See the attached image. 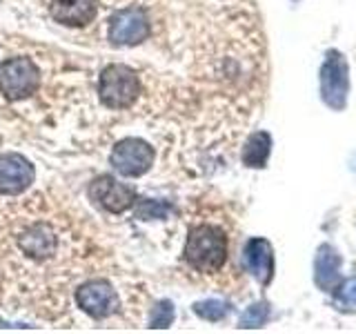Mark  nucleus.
<instances>
[{
  "instance_id": "nucleus-1",
  "label": "nucleus",
  "mask_w": 356,
  "mask_h": 334,
  "mask_svg": "<svg viewBox=\"0 0 356 334\" xmlns=\"http://www.w3.org/2000/svg\"><path fill=\"white\" fill-rule=\"evenodd\" d=\"M185 261L196 272H218L227 261V237L216 225H196L185 243Z\"/></svg>"
},
{
  "instance_id": "nucleus-2",
  "label": "nucleus",
  "mask_w": 356,
  "mask_h": 334,
  "mask_svg": "<svg viewBox=\"0 0 356 334\" xmlns=\"http://www.w3.org/2000/svg\"><path fill=\"white\" fill-rule=\"evenodd\" d=\"M98 96L109 109H129L140 96V78L127 65H109L100 72Z\"/></svg>"
},
{
  "instance_id": "nucleus-3",
  "label": "nucleus",
  "mask_w": 356,
  "mask_h": 334,
  "mask_svg": "<svg viewBox=\"0 0 356 334\" xmlns=\"http://www.w3.org/2000/svg\"><path fill=\"white\" fill-rule=\"evenodd\" d=\"M40 89L38 65L25 56H16L0 65V94L7 100H25Z\"/></svg>"
},
{
  "instance_id": "nucleus-4",
  "label": "nucleus",
  "mask_w": 356,
  "mask_h": 334,
  "mask_svg": "<svg viewBox=\"0 0 356 334\" xmlns=\"http://www.w3.org/2000/svg\"><path fill=\"white\" fill-rule=\"evenodd\" d=\"M350 94V67L345 56L337 49L327 51L321 67V96L327 107L341 111Z\"/></svg>"
},
{
  "instance_id": "nucleus-5",
  "label": "nucleus",
  "mask_w": 356,
  "mask_h": 334,
  "mask_svg": "<svg viewBox=\"0 0 356 334\" xmlns=\"http://www.w3.org/2000/svg\"><path fill=\"white\" fill-rule=\"evenodd\" d=\"M149 36V18L143 7H125L109 20V40L118 47H131Z\"/></svg>"
},
{
  "instance_id": "nucleus-6",
  "label": "nucleus",
  "mask_w": 356,
  "mask_h": 334,
  "mask_svg": "<svg viewBox=\"0 0 356 334\" xmlns=\"http://www.w3.org/2000/svg\"><path fill=\"white\" fill-rule=\"evenodd\" d=\"M109 163L122 176H143L154 165V150L143 138H125L111 150Z\"/></svg>"
},
{
  "instance_id": "nucleus-7",
  "label": "nucleus",
  "mask_w": 356,
  "mask_h": 334,
  "mask_svg": "<svg viewBox=\"0 0 356 334\" xmlns=\"http://www.w3.org/2000/svg\"><path fill=\"white\" fill-rule=\"evenodd\" d=\"M76 303L83 312L94 319H105L118 310V294L111 283L98 278L76 289Z\"/></svg>"
},
{
  "instance_id": "nucleus-8",
  "label": "nucleus",
  "mask_w": 356,
  "mask_h": 334,
  "mask_svg": "<svg viewBox=\"0 0 356 334\" xmlns=\"http://www.w3.org/2000/svg\"><path fill=\"white\" fill-rule=\"evenodd\" d=\"M89 194H92V198L98 205H103L111 214H122V212L136 203V189L116 181V178H111L107 174L96 178L92 183V189H89Z\"/></svg>"
},
{
  "instance_id": "nucleus-9",
  "label": "nucleus",
  "mask_w": 356,
  "mask_h": 334,
  "mask_svg": "<svg viewBox=\"0 0 356 334\" xmlns=\"http://www.w3.org/2000/svg\"><path fill=\"white\" fill-rule=\"evenodd\" d=\"M33 165L20 154L0 156V194H20L33 183Z\"/></svg>"
},
{
  "instance_id": "nucleus-10",
  "label": "nucleus",
  "mask_w": 356,
  "mask_h": 334,
  "mask_svg": "<svg viewBox=\"0 0 356 334\" xmlns=\"http://www.w3.org/2000/svg\"><path fill=\"white\" fill-rule=\"evenodd\" d=\"M243 267L261 285H267L274 278V250L270 241L250 239L243 248Z\"/></svg>"
},
{
  "instance_id": "nucleus-11",
  "label": "nucleus",
  "mask_w": 356,
  "mask_h": 334,
  "mask_svg": "<svg viewBox=\"0 0 356 334\" xmlns=\"http://www.w3.org/2000/svg\"><path fill=\"white\" fill-rule=\"evenodd\" d=\"M18 245L29 259L47 261L56 254V250H58V237H56V232L47 223H33V225H29L20 234Z\"/></svg>"
},
{
  "instance_id": "nucleus-12",
  "label": "nucleus",
  "mask_w": 356,
  "mask_h": 334,
  "mask_svg": "<svg viewBox=\"0 0 356 334\" xmlns=\"http://www.w3.org/2000/svg\"><path fill=\"white\" fill-rule=\"evenodd\" d=\"M49 11L65 27H87L96 18V0H54Z\"/></svg>"
},
{
  "instance_id": "nucleus-13",
  "label": "nucleus",
  "mask_w": 356,
  "mask_h": 334,
  "mask_svg": "<svg viewBox=\"0 0 356 334\" xmlns=\"http://www.w3.org/2000/svg\"><path fill=\"white\" fill-rule=\"evenodd\" d=\"M314 281L323 292H334L341 283V256L332 245H321L314 259Z\"/></svg>"
},
{
  "instance_id": "nucleus-14",
  "label": "nucleus",
  "mask_w": 356,
  "mask_h": 334,
  "mask_svg": "<svg viewBox=\"0 0 356 334\" xmlns=\"http://www.w3.org/2000/svg\"><path fill=\"white\" fill-rule=\"evenodd\" d=\"M270 150H272L270 134L254 132L243 148V163L248 167H265L267 159H270Z\"/></svg>"
},
{
  "instance_id": "nucleus-15",
  "label": "nucleus",
  "mask_w": 356,
  "mask_h": 334,
  "mask_svg": "<svg viewBox=\"0 0 356 334\" xmlns=\"http://www.w3.org/2000/svg\"><path fill=\"white\" fill-rule=\"evenodd\" d=\"M194 312L205 321H220L227 317L229 312V305L222 303V301H216V299H209V301H203V303H196L194 305Z\"/></svg>"
},
{
  "instance_id": "nucleus-16",
  "label": "nucleus",
  "mask_w": 356,
  "mask_h": 334,
  "mask_svg": "<svg viewBox=\"0 0 356 334\" xmlns=\"http://www.w3.org/2000/svg\"><path fill=\"white\" fill-rule=\"evenodd\" d=\"M334 303L341 312H356V278L348 281L334 294Z\"/></svg>"
},
{
  "instance_id": "nucleus-17",
  "label": "nucleus",
  "mask_w": 356,
  "mask_h": 334,
  "mask_svg": "<svg viewBox=\"0 0 356 334\" xmlns=\"http://www.w3.org/2000/svg\"><path fill=\"white\" fill-rule=\"evenodd\" d=\"M267 317H270V308H267V303H254L241 317V328H261L267 321Z\"/></svg>"
},
{
  "instance_id": "nucleus-18",
  "label": "nucleus",
  "mask_w": 356,
  "mask_h": 334,
  "mask_svg": "<svg viewBox=\"0 0 356 334\" xmlns=\"http://www.w3.org/2000/svg\"><path fill=\"white\" fill-rule=\"evenodd\" d=\"M167 212H170V207L159 203V200H140L136 216L138 218H165Z\"/></svg>"
},
{
  "instance_id": "nucleus-19",
  "label": "nucleus",
  "mask_w": 356,
  "mask_h": 334,
  "mask_svg": "<svg viewBox=\"0 0 356 334\" xmlns=\"http://www.w3.org/2000/svg\"><path fill=\"white\" fill-rule=\"evenodd\" d=\"M174 321V305L170 303V301H163V303H159L154 308L152 312V328H167L170 323Z\"/></svg>"
}]
</instances>
